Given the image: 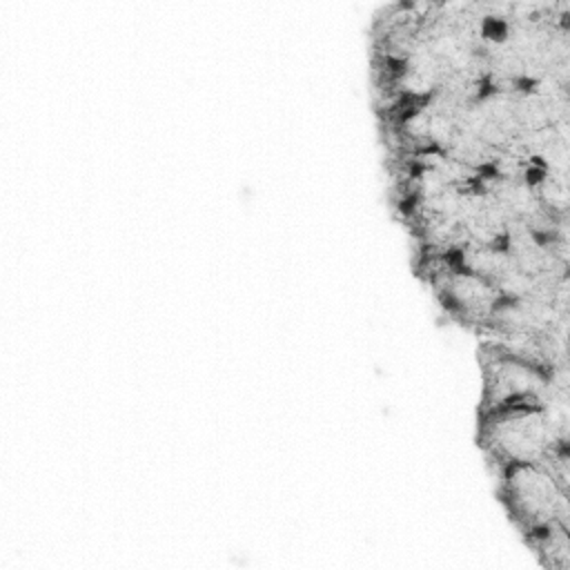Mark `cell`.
Instances as JSON below:
<instances>
[{"instance_id":"277c9868","label":"cell","mask_w":570,"mask_h":570,"mask_svg":"<svg viewBox=\"0 0 570 570\" xmlns=\"http://www.w3.org/2000/svg\"><path fill=\"white\" fill-rule=\"evenodd\" d=\"M568 523H552L530 537L525 543L550 570H570V537Z\"/></svg>"},{"instance_id":"7a4b0ae2","label":"cell","mask_w":570,"mask_h":570,"mask_svg":"<svg viewBox=\"0 0 570 570\" xmlns=\"http://www.w3.org/2000/svg\"><path fill=\"white\" fill-rule=\"evenodd\" d=\"M481 405L479 412L568 403V367L548 370L508 343L485 338L479 347Z\"/></svg>"},{"instance_id":"6da1fadb","label":"cell","mask_w":570,"mask_h":570,"mask_svg":"<svg viewBox=\"0 0 570 570\" xmlns=\"http://www.w3.org/2000/svg\"><path fill=\"white\" fill-rule=\"evenodd\" d=\"M563 445H568V403L479 412V448L490 468L543 463Z\"/></svg>"},{"instance_id":"3957f363","label":"cell","mask_w":570,"mask_h":570,"mask_svg":"<svg viewBox=\"0 0 570 570\" xmlns=\"http://www.w3.org/2000/svg\"><path fill=\"white\" fill-rule=\"evenodd\" d=\"M492 470L499 481V499L523 539L552 523H568V483L546 463H514Z\"/></svg>"}]
</instances>
